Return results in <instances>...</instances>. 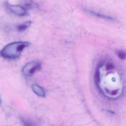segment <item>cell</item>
<instances>
[{"instance_id": "6da1fadb", "label": "cell", "mask_w": 126, "mask_h": 126, "mask_svg": "<svg viewBox=\"0 0 126 126\" xmlns=\"http://www.w3.org/2000/svg\"><path fill=\"white\" fill-rule=\"evenodd\" d=\"M95 80L98 88L105 96L114 99L121 95L122 76L112 63L104 62L100 63L96 70Z\"/></svg>"}, {"instance_id": "7a4b0ae2", "label": "cell", "mask_w": 126, "mask_h": 126, "mask_svg": "<svg viewBox=\"0 0 126 126\" xmlns=\"http://www.w3.org/2000/svg\"><path fill=\"white\" fill-rule=\"evenodd\" d=\"M29 45L30 43L26 41H16L9 43L0 51V56L7 59H17Z\"/></svg>"}, {"instance_id": "3957f363", "label": "cell", "mask_w": 126, "mask_h": 126, "mask_svg": "<svg viewBox=\"0 0 126 126\" xmlns=\"http://www.w3.org/2000/svg\"><path fill=\"white\" fill-rule=\"evenodd\" d=\"M41 68V63L38 61H32L26 64L22 69L23 73L27 76H31L38 71Z\"/></svg>"}, {"instance_id": "277c9868", "label": "cell", "mask_w": 126, "mask_h": 126, "mask_svg": "<svg viewBox=\"0 0 126 126\" xmlns=\"http://www.w3.org/2000/svg\"><path fill=\"white\" fill-rule=\"evenodd\" d=\"M5 6L12 13L18 16H24L27 14V9L20 5H12L7 2H5Z\"/></svg>"}, {"instance_id": "5b68a950", "label": "cell", "mask_w": 126, "mask_h": 126, "mask_svg": "<svg viewBox=\"0 0 126 126\" xmlns=\"http://www.w3.org/2000/svg\"><path fill=\"white\" fill-rule=\"evenodd\" d=\"M32 89L33 92L38 96L40 97H45V93L43 89L37 84H33L32 86Z\"/></svg>"}, {"instance_id": "8992f818", "label": "cell", "mask_w": 126, "mask_h": 126, "mask_svg": "<svg viewBox=\"0 0 126 126\" xmlns=\"http://www.w3.org/2000/svg\"><path fill=\"white\" fill-rule=\"evenodd\" d=\"M32 22L31 21L26 22L23 24L18 25L17 27V31L19 32H23L27 30L31 25Z\"/></svg>"}, {"instance_id": "52a82bcc", "label": "cell", "mask_w": 126, "mask_h": 126, "mask_svg": "<svg viewBox=\"0 0 126 126\" xmlns=\"http://www.w3.org/2000/svg\"><path fill=\"white\" fill-rule=\"evenodd\" d=\"M20 120L23 126H35V124L34 123L26 118L21 117Z\"/></svg>"}, {"instance_id": "ba28073f", "label": "cell", "mask_w": 126, "mask_h": 126, "mask_svg": "<svg viewBox=\"0 0 126 126\" xmlns=\"http://www.w3.org/2000/svg\"><path fill=\"white\" fill-rule=\"evenodd\" d=\"M89 12L92 14H93L95 16H97V17H101L102 18H103V19H109V20H111V19H113L114 18L111 17H110L109 16H106V15H103V14H101L100 13H98L97 12H94V11H89Z\"/></svg>"}, {"instance_id": "9c48e42d", "label": "cell", "mask_w": 126, "mask_h": 126, "mask_svg": "<svg viewBox=\"0 0 126 126\" xmlns=\"http://www.w3.org/2000/svg\"><path fill=\"white\" fill-rule=\"evenodd\" d=\"M117 55L122 60H125L126 58L125 52L122 50H119L117 51Z\"/></svg>"}, {"instance_id": "30bf717a", "label": "cell", "mask_w": 126, "mask_h": 126, "mask_svg": "<svg viewBox=\"0 0 126 126\" xmlns=\"http://www.w3.org/2000/svg\"><path fill=\"white\" fill-rule=\"evenodd\" d=\"M1 98H0V103H1Z\"/></svg>"}]
</instances>
